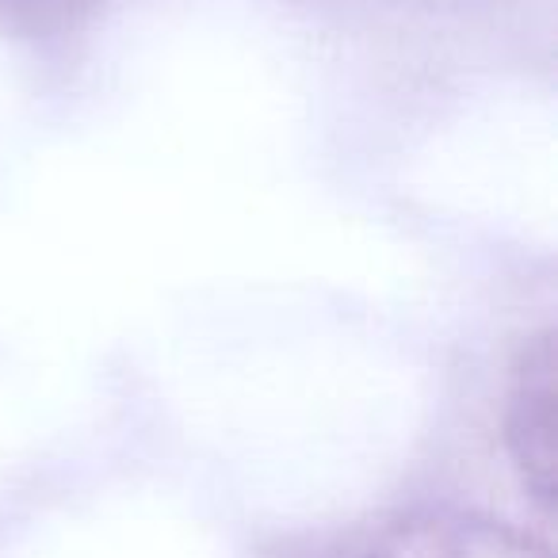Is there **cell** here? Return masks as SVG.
Returning <instances> with one entry per match:
<instances>
[{
  "label": "cell",
  "mask_w": 558,
  "mask_h": 558,
  "mask_svg": "<svg viewBox=\"0 0 558 558\" xmlns=\"http://www.w3.org/2000/svg\"><path fill=\"white\" fill-rule=\"evenodd\" d=\"M505 444L527 494L555 501V337L539 333L520 349L505 402Z\"/></svg>",
  "instance_id": "obj_1"
},
{
  "label": "cell",
  "mask_w": 558,
  "mask_h": 558,
  "mask_svg": "<svg viewBox=\"0 0 558 558\" xmlns=\"http://www.w3.org/2000/svg\"><path fill=\"white\" fill-rule=\"evenodd\" d=\"M341 558H550L501 524L456 512H413L372 527Z\"/></svg>",
  "instance_id": "obj_2"
}]
</instances>
